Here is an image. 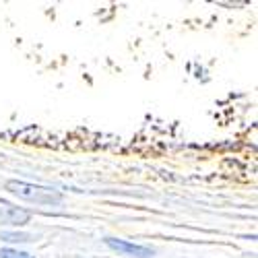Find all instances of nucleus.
<instances>
[{"label":"nucleus","instance_id":"39448f33","mask_svg":"<svg viewBox=\"0 0 258 258\" xmlns=\"http://www.w3.org/2000/svg\"><path fill=\"white\" fill-rule=\"evenodd\" d=\"M0 258H33V256L27 252L13 250V248H0Z\"/></svg>","mask_w":258,"mask_h":258},{"label":"nucleus","instance_id":"20e7f679","mask_svg":"<svg viewBox=\"0 0 258 258\" xmlns=\"http://www.w3.org/2000/svg\"><path fill=\"white\" fill-rule=\"evenodd\" d=\"M0 240H5V242H31L33 240V235L29 233H0Z\"/></svg>","mask_w":258,"mask_h":258},{"label":"nucleus","instance_id":"f257e3e1","mask_svg":"<svg viewBox=\"0 0 258 258\" xmlns=\"http://www.w3.org/2000/svg\"><path fill=\"white\" fill-rule=\"evenodd\" d=\"M7 190L11 195L19 197L21 201L27 203H35V205H58L62 201V195L54 188L48 186H39V184H31V182H23V180H11L7 182Z\"/></svg>","mask_w":258,"mask_h":258},{"label":"nucleus","instance_id":"7ed1b4c3","mask_svg":"<svg viewBox=\"0 0 258 258\" xmlns=\"http://www.w3.org/2000/svg\"><path fill=\"white\" fill-rule=\"evenodd\" d=\"M29 221V213L15 207L13 203L0 201V223L3 225H25Z\"/></svg>","mask_w":258,"mask_h":258},{"label":"nucleus","instance_id":"f03ea898","mask_svg":"<svg viewBox=\"0 0 258 258\" xmlns=\"http://www.w3.org/2000/svg\"><path fill=\"white\" fill-rule=\"evenodd\" d=\"M105 244L110 246L112 250L124 254V256H131V258H153V250L147 248V246H139L133 242H126V240H116V238H107Z\"/></svg>","mask_w":258,"mask_h":258}]
</instances>
